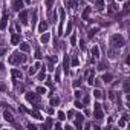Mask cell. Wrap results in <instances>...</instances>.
Here are the masks:
<instances>
[{
	"instance_id": "cell-42",
	"label": "cell",
	"mask_w": 130,
	"mask_h": 130,
	"mask_svg": "<svg viewBox=\"0 0 130 130\" xmlns=\"http://www.w3.org/2000/svg\"><path fill=\"white\" fill-rule=\"evenodd\" d=\"M55 81H57V83L60 81V70L58 69H57V73H55Z\"/></svg>"
},
{
	"instance_id": "cell-13",
	"label": "cell",
	"mask_w": 130,
	"mask_h": 130,
	"mask_svg": "<svg viewBox=\"0 0 130 130\" xmlns=\"http://www.w3.org/2000/svg\"><path fill=\"white\" fill-rule=\"evenodd\" d=\"M93 83H95V73H93V70H92V72L87 73V84L93 86Z\"/></svg>"
},
{
	"instance_id": "cell-4",
	"label": "cell",
	"mask_w": 130,
	"mask_h": 130,
	"mask_svg": "<svg viewBox=\"0 0 130 130\" xmlns=\"http://www.w3.org/2000/svg\"><path fill=\"white\" fill-rule=\"evenodd\" d=\"M93 116L97 118V120H103V116H104L103 109H101V104H100V103L95 104V113H93Z\"/></svg>"
},
{
	"instance_id": "cell-48",
	"label": "cell",
	"mask_w": 130,
	"mask_h": 130,
	"mask_svg": "<svg viewBox=\"0 0 130 130\" xmlns=\"http://www.w3.org/2000/svg\"><path fill=\"white\" fill-rule=\"evenodd\" d=\"M26 127H28V129H31V130H35V126H32V124H28Z\"/></svg>"
},
{
	"instance_id": "cell-3",
	"label": "cell",
	"mask_w": 130,
	"mask_h": 130,
	"mask_svg": "<svg viewBox=\"0 0 130 130\" xmlns=\"http://www.w3.org/2000/svg\"><path fill=\"white\" fill-rule=\"evenodd\" d=\"M58 14H60V25H58V37L63 35V23H64V9H58Z\"/></svg>"
},
{
	"instance_id": "cell-36",
	"label": "cell",
	"mask_w": 130,
	"mask_h": 130,
	"mask_svg": "<svg viewBox=\"0 0 130 130\" xmlns=\"http://www.w3.org/2000/svg\"><path fill=\"white\" fill-rule=\"evenodd\" d=\"M44 77H46V73H44V67H43V70L38 73V80H44Z\"/></svg>"
},
{
	"instance_id": "cell-22",
	"label": "cell",
	"mask_w": 130,
	"mask_h": 130,
	"mask_svg": "<svg viewBox=\"0 0 130 130\" xmlns=\"http://www.w3.org/2000/svg\"><path fill=\"white\" fill-rule=\"evenodd\" d=\"M19 41H20V35H19V34H12V37H11V43L17 44Z\"/></svg>"
},
{
	"instance_id": "cell-49",
	"label": "cell",
	"mask_w": 130,
	"mask_h": 130,
	"mask_svg": "<svg viewBox=\"0 0 130 130\" xmlns=\"http://www.w3.org/2000/svg\"><path fill=\"white\" fill-rule=\"evenodd\" d=\"M109 55H110V57H113V55H115V50L110 49V50H109Z\"/></svg>"
},
{
	"instance_id": "cell-51",
	"label": "cell",
	"mask_w": 130,
	"mask_h": 130,
	"mask_svg": "<svg viewBox=\"0 0 130 130\" xmlns=\"http://www.w3.org/2000/svg\"><path fill=\"white\" fill-rule=\"evenodd\" d=\"M6 54V49H0V55H5Z\"/></svg>"
},
{
	"instance_id": "cell-53",
	"label": "cell",
	"mask_w": 130,
	"mask_h": 130,
	"mask_svg": "<svg viewBox=\"0 0 130 130\" xmlns=\"http://www.w3.org/2000/svg\"><path fill=\"white\" fill-rule=\"evenodd\" d=\"M23 2H25V3H31V0H23Z\"/></svg>"
},
{
	"instance_id": "cell-38",
	"label": "cell",
	"mask_w": 130,
	"mask_h": 130,
	"mask_svg": "<svg viewBox=\"0 0 130 130\" xmlns=\"http://www.w3.org/2000/svg\"><path fill=\"white\" fill-rule=\"evenodd\" d=\"M70 31H72V21H69V25H67V28H66V35H69Z\"/></svg>"
},
{
	"instance_id": "cell-52",
	"label": "cell",
	"mask_w": 130,
	"mask_h": 130,
	"mask_svg": "<svg viewBox=\"0 0 130 130\" xmlns=\"http://www.w3.org/2000/svg\"><path fill=\"white\" fill-rule=\"evenodd\" d=\"M3 67H5V66H3V63H0V70H2V69H3Z\"/></svg>"
},
{
	"instance_id": "cell-27",
	"label": "cell",
	"mask_w": 130,
	"mask_h": 130,
	"mask_svg": "<svg viewBox=\"0 0 130 130\" xmlns=\"http://www.w3.org/2000/svg\"><path fill=\"white\" fill-rule=\"evenodd\" d=\"M58 104H60V98H55V97L50 98V106H58Z\"/></svg>"
},
{
	"instance_id": "cell-26",
	"label": "cell",
	"mask_w": 130,
	"mask_h": 130,
	"mask_svg": "<svg viewBox=\"0 0 130 130\" xmlns=\"http://www.w3.org/2000/svg\"><path fill=\"white\" fill-rule=\"evenodd\" d=\"M29 113H31V115H32L34 118H37V120H43V118H41V115H40V113H38V112H37V110H31V112H29Z\"/></svg>"
},
{
	"instance_id": "cell-47",
	"label": "cell",
	"mask_w": 130,
	"mask_h": 130,
	"mask_svg": "<svg viewBox=\"0 0 130 130\" xmlns=\"http://www.w3.org/2000/svg\"><path fill=\"white\" fill-rule=\"evenodd\" d=\"M75 97H77V98L81 97V90H75Z\"/></svg>"
},
{
	"instance_id": "cell-1",
	"label": "cell",
	"mask_w": 130,
	"mask_h": 130,
	"mask_svg": "<svg viewBox=\"0 0 130 130\" xmlns=\"http://www.w3.org/2000/svg\"><path fill=\"white\" fill-rule=\"evenodd\" d=\"M26 60H28V57L25 52H14L12 57H9V63L11 64H23V63H26Z\"/></svg>"
},
{
	"instance_id": "cell-29",
	"label": "cell",
	"mask_w": 130,
	"mask_h": 130,
	"mask_svg": "<svg viewBox=\"0 0 130 130\" xmlns=\"http://www.w3.org/2000/svg\"><path fill=\"white\" fill-rule=\"evenodd\" d=\"M101 95H103V93H101L100 89H95V90H93V97H95V98H101Z\"/></svg>"
},
{
	"instance_id": "cell-32",
	"label": "cell",
	"mask_w": 130,
	"mask_h": 130,
	"mask_svg": "<svg viewBox=\"0 0 130 130\" xmlns=\"http://www.w3.org/2000/svg\"><path fill=\"white\" fill-rule=\"evenodd\" d=\"M116 9H118V8L115 6V5H113V3H110V5H109V12H110V14H113V12H115V11H116Z\"/></svg>"
},
{
	"instance_id": "cell-31",
	"label": "cell",
	"mask_w": 130,
	"mask_h": 130,
	"mask_svg": "<svg viewBox=\"0 0 130 130\" xmlns=\"http://www.w3.org/2000/svg\"><path fill=\"white\" fill-rule=\"evenodd\" d=\"M70 64H72L73 67H75V66H78V64H80V60H78L77 57H73V58H72V61H70Z\"/></svg>"
},
{
	"instance_id": "cell-16",
	"label": "cell",
	"mask_w": 130,
	"mask_h": 130,
	"mask_svg": "<svg viewBox=\"0 0 130 130\" xmlns=\"http://www.w3.org/2000/svg\"><path fill=\"white\" fill-rule=\"evenodd\" d=\"M3 118H5L6 121H9V122H14L12 113H11V112H8V110H5V112H3Z\"/></svg>"
},
{
	"instance_id": "cell-12",
	"label": "cell",
	"mask_w": 130,
	"mask_h": 130,
	"mask_svg": "<svg viewBox=\"0 0 130 130\" xmlns=\"http://www.w3.org/2000/svg\"><path fill=\"white\" fill-rule=\"evenodd\" d=\"M90 11H92V8H90V6H86V8H84L83 14H81L83 20H89V14H90Z\"/></svg>"
},
{
	"instance_id": "cell-2",
	"label": "cell",
	"mask_w": 130,
	"mask_h": 130,
	"mask_svg": "<svg viewBox=\"0 0 130 130\" xmlns=\"http://www.w3.org/2000/svg\"><path fill=\"white\" fill-rule=\"evenodd\" d=\"M110 43H112V46H115V48H122L124 44H126V40H124V37L121 34H113V35L110 37Z\"/></svg>"
},
{
	"instance_id": "cell-45",
	"label": "cell",
	"mask_w": 130,
	"mask_h": 130,
	"mask_svg": "<svg viewBox=\"0 0 130 130\" xmlns=\"http://www.w3.org/2000/svg\"><path fill=\"white\" fill-rule=\"evenodd\" d=\"M50 126H52V120H50V118H48V122H46V129H48V127H50Z\"/></svg>"
},
{
	"instance_id": "cell-24",
	"label": "cell",
	"mask_w": 130,
	"mask_h": 130,
	"mask_svg": "<svg viewBox=\"0 0 130 130\" xmlns=\"http://www.w3.org/2000/svg\"><path fill=\"white\" fill-rule=\"evenodd\" d=\"M95 2H97V8H98L100 11L104 9V0H95Z\"/></svg>"
},
{
	"instance_id": "cell-8",
	"label": "cell",
	"mask_w": 130,
	"mask_h": 130,
	"mask_svg": "<svg viewBox=\"0 0 130 130\" xmlns=\"http://www.w3.org/2000/svg\"><path fill=\"white\" fill-rule=\"evenodd\" d=\"M19 20L21 21V25H28V11H25V9H21V11H20Z\"/></svg>"
},
{
	"instance_id": "cell-28",
	"label": "cell",
	"mask_w": 130,
	"mask_h": 130,
	"mask_svg": "<svg viewBox=\"0 0 130 130\" xmlns=\"http://www.w3.org/2000/svg\"><path fill=\"white\" fill-rule=\"evenodd\" d=\"M37 93H38V95H43V93H46V87H43V86H38V87H37Z\"/></svg>"
},
{
	"instance_id": "cell-21",
	"label": "cell",
	"mask_w": 130,
	"mask_h": 130,
	"mask_svg": "<svg viewBox=\"0 0 130 130\" xmlns=\"http://www.w3.org/2000/svg\"><path fill=\"white\" fill-rule=\"evenodd\" d=\"M112 80H113V75H112V73H104V75H103V81L110 83Z\"/></svg>"
},
{
	"instance_id": "cell-40",
	"label": "cell",
	"mask_w": 130,
	"mask_h": 130,
	"mask_svg": "<svg viewBox=\"0 0 130 130\" xmlns=\"http://www.w3.org/2000/svg\"><path fill=\"white\" fill-rule=\"evenodd\" d=\"M129 81H124V90H126V93H129Z\"/></svg>"
},
{
	"instance_id": "cell-46",
	"label": "cell",
	"mask_w": 130,
	"mask_h": 130,
	"mask_svg": "<svg viewBox=\"0 0 130 130\" xmlns=\"http://www.w3.org/2000/svg\"><path fill=\"white\" fill-rule=\"evenodd\" d=\"M46 86H52V80H50V78H48V80H46Z\"/></svg>"
},
{
	"instance_id": "cell-35",
	"label": "cell",
	"mask_w": 130,
	"mask_h": 130,
	"mask_svg": "<svg viewBox=\"0 0 130 130\" xmlns=\"http://www.w3.org/2000/svg\"><path fill=\"white\" fill-rule=\"evenodd\" d=\"M89 101H90V97H89V95H86V97L83 98V106H86V104H89Z\"/></svg>"
},
{
	"instance_id": "cell-11",
	"label": "cell",
	"mask_w": 130,
	"mask_h": 130,
	"mask_svg": "<svg viewBox=\"0 0 130 130\" xmlns=\"http://www.w3.org/2000/svg\"><path fill=\"white\" fill-rule=\"evenodd\" d=\"M40 66H41V64H40V61H37V63L34 64L32 67H29V75H35V73H37V70L40 69Z\"/></svg>"
},
{
	"instance_id": "cell-19",
	"label": "cell",
	"mask_w": 130,
	"mask_h": 130,
	"mask_svg": "<svg viewBox=\"0 0 130 130\" xmlns=\"http://www.w3.org/2000/svg\"><path fill=\"white\" fill-rule=\"evenodd\" d=\"M127 120H129V116H127V115H124V116H122V120H120V122H118V126H120L121 129H124V127H126V124H127Z\"/></svg>"
},
{
	"instance_id": "cell-7",
	"label": "cell",
	"mask_w": 130,
	"mask_h": 130,
	"mask_svg": "<svg viewBox=\"0 0 130 130\" xmlns=\"http://www.w3.org/2000/svg\"><path fill=\"white\" fill-rule=\"evenodd\" d=\"M26 100L29 101V103H38V93L28 92V93H26Z\"/></svg>"
},
{
	"instance_id": "cell-37",
	"label": "cell",
	"mask_w": 130,
	"mask_h": 130,
	"mask_svg": "<svg viewBox=\"0 0 130 130\" xmlns=\"http://www.w3.org/2000/svg\"><path fill=\"white\" fill-rule=\"evenodd\" d=\"M97 31H98V28H93V29H90V31H89V37H93L95 34H97Z\"/></svg>"
},
{
	"instance_id": "cell-33",
	"label": "cell",
	"mask_w": 130,
	"mask_h": 130,
	"mask_svg": "<svg viewBox=\"0 0 130 130\" xmlns=\"http://www.w3.org/2000/svg\"><path fill=\"white\" fill-rule=\"evenodd\" d=\"M57 115H58V120H61V121H63V120H66V113H64V112H61V110H60Z\"/></svg>"
},
{
	"instance_id": "cell-41",
	"label": "cell",
	"mask_w": 130,
	"mask_h": 130,
	"mask_svg": "<svg viewBox=\"0 0 130 130\" xmlns=\"http://www.w3.org/2000/svg\"><path fill=\"white\" fill-rule=\"evenodd\" d=\"M35 58L37 60H41L43 57H41V52H40V50H37V52H35Z\"/></svg>"
},
{
	"instance_id": "cell-43",
	"label": "cell",
	"mask_w": 130,
	"mask_h": 130,
	"mask_svg": "<svg viewBox=\"0 0 130 130\" xmlns=\"http://www.w3.org/2000/svg\"><path fill=\"white\" fill-rule=\"evenodd\" d=\"M0 90H2V92H5V90H6V86H5V83H0Z\"/></svg>"
},
{
	"instance_id": "cell-25",
	"label": "cell",
	"mask_w": 130,
	"mask_h": 130,
	"mask_svg": "<svg viewBox=\"0 0 130 130\" xmlns=\"http://www.w3.org/2000/svg\"><path fill=\"white\" fill-rule=\"evenodd\" d=\"M107 67H109V66H107V63H106V61H101V63L98 64V70H106Z\"/></svg>"
},
{
	"instance_id": "cell-34",
	"label": "cell",
	"mask_w": 130,
	"mask_h": 130,
	"mask_svg": "<svg viewBox=\"0 0 130 130\" xmlns=\"http://www.w3.org/2000/svg\"><path fill=\"white\" fill-rule=\"evenodd\" d=\"M54 2H55V0H46V8L50 9V8H52V5H54Z\"/></svg>"
},
{
	"instance_id": "cell-9",
	"label": "cell",
	"mask_w": 130,
	"mask_h": 130,
	"mask_svg": "<svg viewBox=\"0 0 130 130\" xmlns=\"http://www.w3.org/2000/svg\"><path fill=\"white\" fill-rule=\"evenodd\" d=\"M83 122H84V116L81 113L75 115V126H77V129H81L83 127Z\"/></svg>"
},
{
	"instance_id": "cell-5",
	"label": "cell",
	"mask_w": 130,
	"mask_h": 130,
	"mask_svg": "<svg viewBox=\"0 0 130 130\" xmlns=\"http://www.w3.org/2000/svg\"><path fill=\"white\" fill-rule=\"evenodd\" d=\"M8 20H9V15H8L6 12H3L2 20H0V29H2V31L6 29V26H8Z\"/></svg>"
},
{
	"instance_id": "cell-30",
	"label": "cell",
	"mask_w": 130,
	"mask_h": 130,
	"mask_svg": "<svg viewBox=\"0 0 130 130\" xmlns=\"http://www.w3.org/2000/svg\"><path fill=\"white\" fill-rule=\"evenodd\" d=\"M70 44H72V46H75V44H77V35H75V34H72V35H70Z\"/></svg>"
},
{
	"instance_id": "cell-39",
	"label": "cell",
	"mask_w": 130,
	"mask_h": 130,
	"mask_svg": "<svg viewBox=\"0 0 130 130\" xmlns=\"http://www.w3.org/2000/svg\"><path fill=\"white\" fill-rule=\"evenodd\" d=\"M75 107H77V109H83L84 106H83V103H80V101L77 100V101H75Z\"/></svg>"
},
{
	"instance_id": "cell-6",
	"label": "cell",
	"mask_w": 130,
	"mask_h": 130,
	"mask_svg": "<svg viewBox=\"0 0 130 130\" xmlns=\"http://www.w3.org/2000/svg\"><path fill=\"white\" fill-rule=\"evenodd\" d=\"M12 8L20 12V11L25 8V2H23V0H12Z\"/></svg>"
},
{
	"instance_id": "cell-17",
	"label": "cell",
	"mask_w": 130,
	"mask_h": 130,
	"mask_svg": "<svg viewBox=\"0 0 130 130\" xmlns=\"http://www.w3.org/2000/svg\"><path fill=\"white\" fill-rule=\"evenodd\" d=\"M63 67H64V72H66V73H69V55H66V57H64Z\"/></svg>"
},
{
	"instance_id": "cell-54",
	"label": "cell",
	"mask_w": 130,
	"mask_h": 130,
	"mask_svg": "<svg viewBox=\"0 0 130 130\" xmlns=\"http://www.w3.org/2000/svg\"><path fill=\"white\" fill-rule=\"evenodd\" d=\"M107 2H109V3H113V0H107Z\"/></svg>"
},
{
	"instance_id": "cell-50",
	"label": "cell",
	"mask_w": 130,
	"mask_h": 130,
	"mask_svg": "<svg viewBox=\"0 0 130 130\" xmlns=\"http://www.w3.org/2000/svg\"><path fill=\"white\" fill-rule=\"evenodd\" d=\"M80 84H81V81L78 80V81H75V83H73V86H75V87H78V86H80Z\"/></svg>"
},
{
	"instance_id": "cell-23",
	"label": "cell",
	"mask_w": 130,
	"mask_h": 130,
	"mask_svg": "<svg viewBox=\"0 0 130 130\" xmlns=\"http://www.w3.org/2000/svg\"><path fill=\"white\" fill-rule=\"evenodd\" d=\"M92 55H93L95 58L100 57V48H98V46H93V48H92Z\"/></svg>"
},
{
	"instance_id": "cell-14",
	"label": "cell",
	"mask_w": 130,
	"mask_h": 130,
	"mask_svg": "<svg viewBox=\"0 0 130 130\" xmlns=\"http://www.w3.org/2000/svg\"><path fill=\"white\" fill-rule=\"evenodd\" d=\"M49 38H50L49 32H43V34H41V37H40V41H41L43 44H46V43L49 41Z\"/></svg>"
},
{
	"instance_id": "cell-20",
	"label": "cell",
	"mask_w": 130,
	"mask_h": 130,
	"mask_svg": "<svg viewBox=\"0 0 130 130\" xmlns=\"http://www.w3.org/2000/svg\"><path fill=\"white\" fill-rule=\"evenodd\" d=\"M29 49H31L29 48V43H21L20 44V50H21V52L26 54V52H29Z\"/></svg>"
},
{
	"instance_id": "cell-18",
	"label": "cell",
	"mask_w": 130,
	"mask_h": 130,
	"mask_svg": "<svg viewBox=\"0 0 130 130\" xmlns=\"http://www.w3.org/2000/svg\"><path fill=\"white\" fill-rule=\"evenodd\" d=\"M46 29H48V21H41L40 23V26H38V32H46Z\"/></svg>"
},
{
	"instance_id": "cell-44",
	"label": "cell",
	"mask_w": 130,
	"mask_h": 130,
	"mask_svg": "<svg viewBox=\"0 0 130 130\" xmlns=\"http://www.w3.org/2000/svg\"><path fill=\"white\" fill-rule=\"evenodd\" d=\"M109 98H110V100H115V92H113V90L109 92Z\"/></svg>"
},
{
	"instance_id": "cell-10",
	"label": "cell",
	"mask_w": 130,
	"mask_h": 130,
	"mask_svg": "<svg viewBox=\"0 0 130 130\" xmlns=\"http://www.w3.org/2000/svg\"><path fill=\"white\" fill-rule=\"evenodd\" d=\"M11 73H12L14 80H21V78H23V72L19 70V69H12V70H11Z\"/></svg>"
},
{
	"instance_id": "cell-15",
	"label": "cell",
	"mask_w": 130,
	"mask_h": 130,
	"mask_svg": "<svg viewBox=\"0 0 130 130\" xmlns=\"http://www.w3.org/2000/svg\"><path fill=\"white\" fill-rule=\"evenodd\" d=\"M37 20H38V11H37V9H34V11H32V29L35 28Z\"/></svg>"
}]
</instances>
